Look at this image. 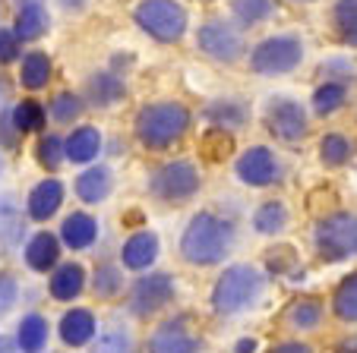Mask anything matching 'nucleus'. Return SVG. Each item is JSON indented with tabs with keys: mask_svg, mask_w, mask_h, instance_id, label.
<instances>
[{
	"mask_svg": "<svg viewBox=\"0 0 357 353\" xmlns=\"http://www.w3.org/2000/svg\"><path fill=\"white\" fill-rule=\"evenodd\" d=\"M199 171L193 161H168L149 177V193L158 202H183L199 189Z\"/></svg>",
	"mask_w": 357,
	"mask_h": 353,
	"instance_id": "nucleus-7",
	"label": "nucleus"
},
{
	"mask_svg": "<svg viewBox=\"0 0 357 353\" xmlns=\"http://www.w3.org/2000/svg\"><path fill=\"white\" fill-rule=\"evenodd\" d=\"M335 26L348 45H357V0H338L335 3Z\"/></svg>",
	"mask_w": 357,
	"mask_h": 353,
	"instance_id": "nucleus-36",
	"label": "nucleus"
},
{
	"mask_svg": "<svg viewBox=\"0 0 357 353\" xmlns=\"http://www.w3.org/2000/svg\"><path fill=\"white\" fill-rule=\"evenodd\" d=\"M291 3H313V0H291Z\"/></svg>",
	"mask_w": 357,
	"mask_h": 353,
	"instance_id": "nucleus-49",
	"label": "nucleus"
},
{
	"mask_svg": "<svg viewBox=\"0 0 357 353\" xmlns=\"http://www.w3.org/2000/svg\"><path fill=\"white\" fill-rule=\"evenodd\" d=\"M319 158H323V164H329V167L344 164V161L351 158V142L344 139L342 133H329L323 142H319Z\"/></svg>",
	"mask_w": 357,
	"mask_h": 353,
	"instance_id": "nucleus-35",
	"label": "nucleus"
},
{
	"mask_svg": "<svg viewBox=\"0 0 357 353\" xmlns=\"http://www.w3.org/2000/svg\"><path fill=\"white\" fill-rule=\"evenodd\" d=\"M231 10H234V16L243 26H257V22L272 16V0H234Z\"/></svg>",
	"mask_w": 357,
	"mask_h": 353,
	"instance_id": "nucleus-34",
	"label": "nucleus"
},
{
	"mask_svg": "<svg viewBox=\"0 0 357 353\" xmlns=\"http://www.w3.org/2000/svg\"><path fill=\"white\" fill-rule=\"evenodd\" d=\"M16 3H32V0H16Z\"/></svg>",
	"mask_w": 357,
	"mask_h": 353,
	"instance_id": "nucleus-50",
	"label": "nucleus"
},
{
	"mask_svg": "<svg viewBox=\"0 0 357 353\" xmlns=\"http://www.w3.org/2000/svg\"><path fill=\"white\" fill-rule=\"evenodd\" d=\"M231 246H234V227L212 212L193 214L181 237V256L190 265H218L231 253Z\"/></svg>",
	"mask_w": 357,
	"mask_h": 353,
	"instance_id": "nucleus-1",
	"label": "nucleus"
},
{
	"mask_svg": "<svg viewBox=\"0 0 357 353\" xmlns=\"http://www.w3.org/2000/svg\"><path fill=\"white\" fill-rule=\"evenodd\" d=\"M54 76V63L45 51H29L20 57V86L29 92H41Z\"/></svg>",
	"mask_w": 357,
	"mask_h": 353,
	"instance_id": "nucleus-24",
	"label": "nucleus"
},
{
	"mask_svg": "<svg viewBox=\"0 0 357 353\" xmlns=\"http://www.w3.org/2000/svg\"><path fill=\"white\" fill-rule=\"evenodd\" d=\"M20 130L13 127V113L10 107H0V148H7V152H16L20 148Z\"/></svg>",
	"mask_w": 357,
	"mask_h": 353,
	"instance_id": "nucleus-40",
	"label": "nucleus"
},
{
	"mask_svg": "<svg viewBox=\"0 0 357 353\" xmlns=\"http://www.w3.org/2000/svg\"><path fill=\"white\" fill-rule=\"evenodd\" d=\"M47 334H51V325L41 313H26L16 325V350L20 353H41L47 347Z\"/></svg>",
	"mask_w": 357,
	"mask_h": 353,
	"instance_id": "nucleus-23",
	"label": "nucleus"
},
{
	"mask_svg": "<svg viewBox=\"0 0 357 353\" xmlns=\"http://www.w3.org/2000/svg\"><path fill=\"white\" fill-rule=\"evenodd\" d=\"M10 113H13V127L20 130V136H29V133H41L47 123V111L41 101L35 98H22L16 101L13 107H10Z\"/></svg>",
	"mask_w": 357,
	"mask_h": 353,
	"instance_id": "nucleus-25",
	"label": "nucleus"
},
{
	"mask_svg": "<svg viewBox=\"0 0 357 353\" xmlns=\"http://www.w3.org/2000/svg\"><path fill=\"white\" fill-rule=\"evenodd\" d=\"M237 177L247 187H272L282 177V164H278L275 152L266 146H253L237 158Z\"/></svg>",
	"mask_w": 357,
	"mask_h": 353,
	"instance_id": "nucleus-10",
	"label": "nucleus"
},
{
	"mask_svg": "<svg viewBox=\"0 0 357 353\" xmlns=\"http://www.w3.org/2000/svg\"><path fill=\"white\" fill-rule=\"evenodd\" d=\"M174 300V278L171 274H142L139 281H133L130 287V313L146 319V315H155L158 309H165Z\"/></svg>",
	"mask_w": 357,
	"mask_h": 353,
	"instance_id": "nucleus-9",
	"label": "nucleus"
},
{
	"mask_svg": "<svg viewBox=\"0 0 357 353\" xmlns=\"http://www.w3.org/2000/svg\"><path fill=\"white\" fill-rule=\"evenodd\" d=\"M26 265L38 274L54 272V265H61V240L51 230H38L29 237L26 243Z\"/></svg>",
	"mask_w": 357,
	"mask_h": 353,
	"instance_id": "nucleus-15",
	"label": "nucleus"
},
{
	"mask_svg": "<svg viewBox=\"0 0 357 353\" xmlns=\"http://www.w3.org/2000/svg\"><path fill=\"white\" fill-rule=\"evenodd\" d=\"M319 319H323V303L319 300H297V303H291V309H288V322L294 328H317L319 325Z\"/></svg>",
	"mask_w": 357,
	"mask_h": 353,
	"instance_id": "nucleus-33",
	"label": "nucleus"
},
{
	"mask_svg": "<svg viewBox=\"0 0 357 353\" xmlns=\"http://www.w3.org/2000/svg\"><path fill=\"white\" fill-rule=\"evenodd\" d=\"M63 205V183L57 180V177H47V180H41L38 187L29 193L26 199V214L32 221H47V218H54L57 208Z\"/></svg>",
	"mask_w": 357,
	"mask_h": 353,
	"instance_id": "nucleus-17",
	"label": "nucleus"
},
{
	"mask_svg": "<svg viewBox=\"0 0 357 353\" xmlns=\"http://www.w3.org/2000/svg\"><path fill=\"white\" fill-rule=\"evenodd\" d=\"M57 240H61L67 249H73V253H82V249H89L95 240H98V221H95L89 212L67 214L61 224V237H57Z\"/></svg>",
	"mask_w": 357,
	"mask_h": 353,
	"instance_id": "nucleus-19",
	"label": "nucleus"
},
{
	"mask_svg": "<svg viewBox=\"0 0 357 353\" xmlns=\"http://www.w3.org/2000/svg\"><path fill=\"white\" fill-rule=\"evenodd\" d=\"M335 353H357V334H351V338H344L342 344H338Z\"/></svg>",
	"mask_w": 357,
	"mask_h": 353,
	"instance_id": "nucleus-46",
	"label": "nucleus"
},
{
	"mask_svg": "<svg viewBox=\"0 0 357 353\" xmlns=\"http://www.w3.org/2000/svg\"><path fill=\"white\" fill-rule=\"evenodd\" d=\"M127 98V82L114 70H98L86 79V98L92 107H114L117 101Z\"/></svg>",
	"mask_w": 357,
	"mask_h": 353,
	"instance_id": "nucleus-14",
	"label": "nucleus"
},
{
	"mask_svg": "<svg viewBox=\"0 0 357 353\" xmlns=\"http://www.w3.org/2000/svg\"><path fill=\"white\" fill-rule=\"evenodd\" d=\"M303 61V45L297 35H272L250 54V70L259 76H284Z\"/></svg>",
	"mask_w": 357,
	"mask_h": 353,
	"instance_id": "nucleus-5",
	"label": "nucleus"
},
{
	"mask_svg": "<svg viewBox=\"0 0 357 353\" xmlns=\"http://www.w3.org/2000/svg\"><path fill=\"white\" fill-rule=\"evenodd\" d=\"M16 293H20V287H16V278L10 272H0V313H7L10 306L16 303Z\"/></svg>",
	"mask_w": 357,
	"mask_h": 353,
	"instance_id": "nucleus-41",
	"label": "nucleus"
},
{
	"mask_svg": "<svg viewBox=\"0 0 357 353\" xmlns=\"http://www.w3.org/2000/svg\"><path fill=\"white\" fill-rule=\"evenodd\" d=\"M344 98H348V88H344V82H323V86L313 92V111L319 113V117H326V113H335L338 107L344 104Z\"/></svg>",
	"mask_w": 357,
	"mask_h": 353,
	"instance_id": "nucleus-29",
	"label": "nucleus"
},
{
	"mask_svg": "<svg viewBox=\"0 0 357 353\" xmlns=\"http://www.w3.org/2000/svg\"><path fill=\"white\" fill-rule=\"evenodd\" d=\"M13 35L22 41V45H29V41H38L41 35H47V29H51V13H47V7L41 3V0H32V3H20V10H16L13 16Z\"/></svg>",
	"mask_w": 357,
	"mask_h": 353,
	"instance_id": "nucleus-16",
	"label": "nucleus"
},
{
	"mask_svg": "<svg viewBox=\"0 0 357 353\" xmlns=\"http://www.w3.org/2000/svg\"><path fill=\"white\" fill-rule=\"evenodd\" d=\"M257 340L253 338H243V340H237V347H234V353H257Z\"/></svg>",
	"mask_w": 357,
	"mask_h": 353,
	"instance_id": "nucleus-45",
	"label": "nucleus"
},
{
	"mask_svg": "<svg viewBox=\"0 0 357 353\" xmlns=\"http://www.w3.org/2000/svg\"><path fill=\"white\" fill-rule=\"evenodd\" d=\"M0 353H20L16 350V340L7 338V334H0Z\"/></svg>",
	"mask_w": 357,
	"mask_h": 353,
	"instance_id": "nucleus-47",
	"label": "nucleus"
},
{
	"mask_svg": "<svg viewBox=\"0 0 357 353\" xmlns=\"http://www.w3.org/2000/svg\"><path fill=\"white\" fill-rule=\"evenodd\" d=\"M196 47L218 63H234L243 54V38L231 22L209 19V22H202L199 32H196Z\"/></svg>",
	"mask_w": 357,
	"mask_h": 353,
	"instance_id": "nucleus-8",
	"label": "nucleus"
},
{
	"mask_svg": "<svg viewBox=\"0 0 357 353\" xmlns=\"http://www.w3.org/2000/svg\"><path fill=\"white\" fill-rule=\"evenodd\" d=\"M313 240H317V253L326 262H342L357 256V214L338 212L323 218L313 230Z\"/></svg>",
	"mask_w": 357,
	"mask_h": 353,
	"instance_id": "nucleus-6",
	"label": "nucleus"
},
{
	"mask_svg": "<svg viewBox=\"0 0 357 353\" xmlns=\"http://www.w3.org/2000/svg\"><path fill=\"white\" fill-rule=\"evenodd\" d=\"M7 98V82H3V76H0V101Z\"/></svg>",
	"mask_w": 357,
	"mask_h": 353,
	"instance_id": "nucleus-48",
	"label": "nucleus"
},
{
	"mask_svg": "<svg viewBox=\"0 0 357 353\" xmlns=\"http://www.w3.org/2000/svg\"><path fill=\"white\" fill-rule=\"evenodd\" d=\"M190 130V111L181 101H152V104H142L136 113L133 133L139 139V146L152 148V152H162L171 148L174 142H181Z\"/></svg>",
	"mask_w": 357,
	"mask_h": 353,
	"instance_id": "nucleus-2",
	"label": "nucleus"
},
{
	"mask_svg": "<svg viewBox=\"0 0 357 353\" xmlns=\"http://www.w3.org/2000/svg\"><path fill=\"white\" fill-rule=\"evenodd\" d=\"M284 224H288V208L284 202H266L263 208H257L253 214V227L259 233H282Z\"/></svg>",
	"mask_w": 357,
	"mask_h": 353,
	"instance_id": "nucleus-30",
	"label": "nucleus"
},
{
	"mask_svg": "<svg viewBox=\"0 0 357 353\" xmlns=\"http://www.w3.org/2000/svg\"><path fill=\"white\" fill-rule=\"evenodd\" d=\"M266 123H269L272 136H278L282 142H301L303 136H307V113L291 98L272 101L269 113H266Z\"/></svg>",
	"mask_w": 357,
	"mask_h": 353,
	"instance_id": "nucleus-11",
	"label": "nucleus"
},
{
	"mask_svg": "<svg viewBox=\"0 0 357 353\" xmlns=\"http://www.w3.org/2000/svg\"><path fill=\"white\" fill-rule=\"evenodd\" d=\"M51 297L61 303H73L82 290H86V268L79 262H63V265H54V274H51V284H47Z\"/></svg>",
	"mask_w": 357,
	"mask_h": 353,
	"instance_id": "nucleus-22",
	"label": "nucleus"
},
{
	"mask_svg": "<svg viewBox=\"0 0 357 353\" xmlns=\"http://www.w3.org/2000/svg\"><path fill=\"white\" fill-rule=\"evenodd\" d=\"M206 117H209L212 123H218V130H231L247 120V111H243V104H237V101H215V104L206 107Z\"/></svg>",
	"mask_w": 357,
	"mask_h": 353,
	"instance_id": "nucleus-31",
	"label": "nucleus"
},
{
	"mask_svg": "<svg viewBox=\"0 0 357 353\" xmlns=\"http://www.w3.org/2000/svg\"><path fill=\"white\" fill-rule=\"evenodd\" d=\"M57 3H61L67 13H82V10L89 7V0H57Z\"/></svg>",
	"mask_w": 357,
	"mask_h": 353,
	"instance_id": "nucleus-43",
	"label": "nucleus"
},
{
	"mask_svg": "<svg viewBox=\"0 0 357 353\" xmlns=\"http://www.w3.org/2000/svg\"><path fill=\"white\" fill-rule=\"evenodd\" d=\"M263 293V274L253 265H231L222 272V278L215 281L212 290V309L222 315H234L241 309H247L250 303H257V297Z\"/></svg>",
	"mask_w": 357,
	"mask_h": 353,
	"instance_id": "nucleus-3",
	"label": "nucleus"
},
{
	"mask_svg": "<svg viewBox=\"0 0 357 353\" xmlns=\"http://www.w3.org/2000/svg\"><path fill=\"white\" fill-rule=\"evenodd\" d=\"M0 171H3V161H0Z\"/></svg>",
	"mask_w": 357,
	"mask_h": 353,
	"instance_id": "nucleus-51",
	"label": "nucleus"
},
{
	"mask_svg": "<svg viewBox=\"0 0 357 353\" xmlns=\"http://www.w3.org/2000/svg\"><path fill=\"white\" fill-rule=\"evenodd\" d=\"M101 152V130L98 127H76L73 133L63 139V158L73 164H92Z\"/></svg>",
	"mask_w": 357,
	"mask_h": 353,
	"instance_id": "nucleus-21",
	"label": "nucleus"
},
{
	"mask_svg": "<svg viewBox=\"0 0 357 353\" xmlns=\"http://www.w3.org/2000/svg\"><path fill=\"white\" fill-rule=\"evenodd\" d=\"M332 309L342 322H357V272L338 284L335 297H332Z\"/></svg>",
	"mask_w": 357,
	"mask_h": 353,
	"instance_id": "nucleus-28",
	"label": "nucleus"
},
{
	"mask_svg": "<svg viewBox=\"0 0 357 353\" xmlns=\"http://www.w3.org/2000/svg\"><path fill=\"white\" fill-rule=\"evenodd\" d=\"M95 331H98V322H95V315L89 313V309H67L61 325H57V334H61V340L67 347L92 344Z\"/></svg>",
	"mask_w": 357,
	"mask_h": 353,
	"instance_id": "nucleus-20",
	"label": "nucleus"
},
{
	"mask_svg": "<svg viewBox=\"0 0 357 353\" xmlns=\"http://www.w3.org/2000/svg\"><path fill=\"white\" fill-rule=\"evenodd\" d=\"M133 340H130V331L127 328H108V331H101L98 340H95V353H130Z\"/></svg>",
	"mask_w": 357,
	"mask_h": 353,
	"instance_id": "nucleus-38",
	"label": "nucleus"
},
{
	"mask_svg": "<svg viewBox=\"0 0 357 353\" xmlns=\"http://www.w3.org/2000/svg\"><path fill=\"white\" fill-rule=\"evenodd\" d=\"M133 22L158 45H177L187 35V10L177 0H139Z\"/></svg>",
	"mask_w": 357,
	"mask_h": 353,
	"instance_id": "nucleus-4",
	"label": "nucleus"
},
{
	"mask_svg": "<svg viewBox=\"0 0 357 353\" xmlns=\"http://www.w3.org/2000/svg\"><path fill=\"white\" fill-rule=\"evenodd\" d=\"M35 158H38V164L45 171H57L67 161L63 158V139L57 133H45L38 139V146H35Z\"/></svg>",
	"mask_w": 357,
	"mask_h": 353,
	"instance_id": "nucleus-32",
	"label": "nucleus"
},
{
	"mask_svg": "<svg viewBox=\"0 0 357 353\" xmlns=\"http://www.w3.org/2000/svg\"><path fill=\"white\" fill-rule=\"evenodd\" d=\"M326 70H329V73H344V76H354V67H351V63H342V61H332V63H326Z\"/></svg>",
	"mask_w": 357,
	"mask_h": 353,
	"instance_id": "nucleus-44",
	"label": "nucleus"
},
{
	"mask_svg": "<svg viewBox=\"0 0 357 353\" xmlns=\"http://www.w3.org/2000/svg\"><path fill=\"white\" fill-rule=\"evenodd\" d=\"M202 340L190 331L187 319H168L152 331L149 353H199Z\"/></svg>",
	"mask_w": 357,
	"mask_h": 353,
	"instance_id": "nucleus-12",
	"label": "nucleus"
},
{
	"mask_svg": "<svg viewBox=\"0 0 357 353\" xmlns=\"http://www.w3.org/2000/svg\"><path fill=\"white\" fill-rule=\"evenodd\" d=\"M123 290V272L111 262H101L95 265V274H92V293L98 300H114L117 293Z\"/></svg>",
	"mask_w": 357,
	"mask_h": 353,
	"instance_id": "nucleus-27",
	"label": "nucleus"
},
{
	"mask_svg": "<svg viewBox=\"0 0 357 353\" xmlns=\"http://www.w3.org/2000/svg\"><path fill=\"white\" fill-rule=\"evenodd\" d=\"M231 152H234V139H231L228 130H212V133H206V139H202V155L209 161H225Z\"/></svg>",
	"mask_w": 357,
	"mask_h": 353,
	"instance_id": "nucleus-37",
	"label": "nucleus"
},
{
	"mask_svg": "<svg viewBox=\"0 0 357 353\" xmlns=\"http://www.w3.org/2000/svg\"><path fill=\"white\" fill-rule=\"evenodd\" d=\"M45 111H47V117H51L54 123H73V120H79L82 117L86 101H82V95H76V92H70L67 88V92H57Z\"/></svg>",
	"mask_w": 357,
	"mask_h": 353,
	"instance_id": "nucleus-26",
	"label": "nucleus"
},
{
	"mask_svg": "<svg viewBox=\"0 0 357 353\" xmlns=\"http://www.w3.org/2000/svg\"><path fill=\"white\" fill-rule=\"evenodd\" d=\"M269 353H313L307 344H301V340H288V344H278V347H272Z\"/></svg>",
	"mask_w": 357,
	"mask_h": 353,
	"instance_id": "nucleus-42",
	"label": "nucleus"
},
{
	"mask_svg": "<svg viewBox=\"0 0 357 353\" xmlns=\"http://www.w3.org/2000/svg\"><path fill=\"white\" fill-rule=\"evenodd\" d=\"M158 249H162V243H158V233L136 230L133 237L123 243V249H121V265L130 268V272H146V268L155 265Z\"/></svg>",
	"mask_w": 357,
	"mask_h": 353,
	"instance_id": "nucleus-13",
	"label": "nucleus"
},
{
	"mask_svg": "<svg viewBox=\"0 0 357 353\" xmlns=\"http://www.w3.org/2000/svg\"><path fill=\"white\" fill-rule=\"evenodd\" d=\"M73 189L86 205H98V202H105L111 196V189H114V173L105 164H92L73 180Z\"/></svg>",
	"mask_w": 357,
	"mask_h": 353,
	"instance_id": "nucleus-18",
	"label": "nucleus"
},
{
	"mask_svg": "<svg viewBox=\"0 0 357 353\" xmlns=\"http://www.w3.org/2000/svg\"><path fill=\"white\" fill-rule=\"evenodd\" d=\"M22 57V41L13 35V29H0V67H10Z\"/></svg>",
	"mask_w": 357,
	"mask_h": 353,
	"instance_id": "nucleus-39",
	"label": "nucleus"
}]
</instances>
